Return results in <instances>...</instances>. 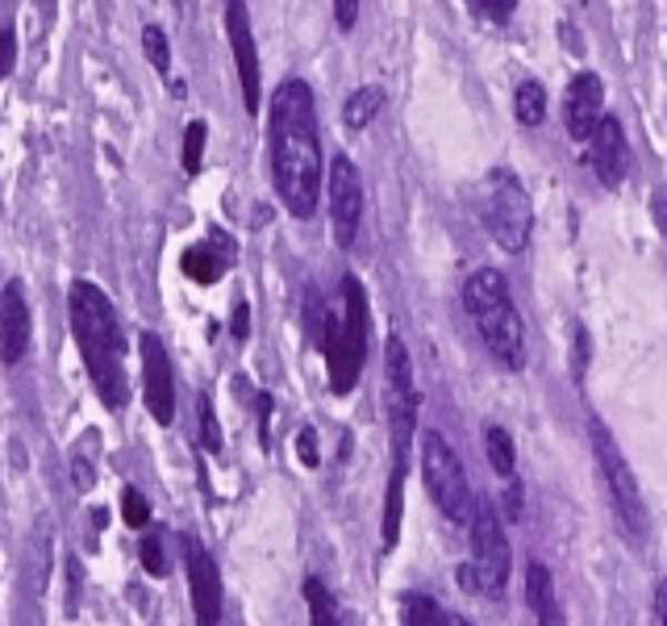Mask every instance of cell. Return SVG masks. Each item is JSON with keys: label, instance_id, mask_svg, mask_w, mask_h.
<instances>
[{"label": "cell", "instance_id": "1", "mask_svg": "<svg viewBox=\"0 0 667 626\" xmlns=\"http://www.w3.org/2000/svg\"><path fill=\"white\" fill-rule=\"evenodd\" d=\"M267 155H272V184L292 218H313L322 196V134L317 109L305 80H284L272 92L267 109Z\"/></svg>", "mask_w": 667, "mask_h": 626}, {"label": "cell", "instance_id": "2", "mask_svg": "<svg viewBox=\"0 0 667 626\" xmlns=\"http://www.w3.org/2000/svg\"><path fill=\"white\" fill-rule=\"evenodd\" d=\"M68 313H71V334H75V347L84 360L88 376L97 397L118 414L130 401V376H125V331H121V317L113 310V301L101 284L92 280H75L68 293Z\"/></svg>", "mask_w": 667, "mask_h": 626}, {"label": "cell", "instance_id": "3", "mask_svg": "<svg viewBox=\"0 0 667 626\" xmlns=\"http://www.w3.org/2000/svg\"><path fill=\"white\" fill-rule=\"evenodd\" d=\"M322 351L330 393L334 397L355 393L363 360H367V293H363L360 276H351V272L338 284V301L322 313Z\"/></svg>", "mask_w": 667, "mask_h": 626}, {"label": "cell", "instance_id": "4", "mask_svg": "<svg viewBox=\"0 0 667 626\" xmlns=\"http://www.w3.org/2000/svg\"><path fill=\"white\" fill-rule=\"evenodd\" d=\"M463 310L476 322L484 347L493 351L496 364L505 367H526V326L522 313L514 310L509 284L496 267H476L463 280Z\"/></svg>", "mask_w": 667, "mask_h": 626}, {"label": "cell", "instance_id": "5", "mask_svg": "<svg viewBox=\"0 0 667 626\" xmlns=\"http://www.w3.org/2000/svg\"><path fill=\"white\" fill-rule=\"evenodd\" d=\"M479 222L484 230L493 234V243L501 251H526L530 243V230H534V205H530V192L522 189V180L505 168L484 175L479 184Z\"/></svg>", "mask_w": 667, "mask_h": 626}, {"label": "cell", "instance_id": "6", "mask_svg": "<svg viewBox=\"0 0 667 626\" xmlns=\"http://www.w3.org/2000/svg\"><path fill=\"white\" fill-rule=\"evenodd\" d=\"M588 435H593V452H597V464H600V476H605V493H609V505H614L617 526H621V535H626V539L638 543L643 539V531H647V514H643V493H638V481H634L626 455H621V447L614 443V435L605 431V422H600V417L588 422Z\"/></svg>", "mask_w": 667, "mask_h": 626}, {"label": "cell", "instance_id": "7", "mask_svg": "<svg viewBox=\"0 0 667 626\" xmlns=\"http://www.w3.org/2000/svg\"><path fill=\"white\" fill-rule=\"evenodd\" d=\"M422 476H426L429 497H434V505L446 514V522H455V526L472 522V514H476V493L467 485V472H463L455 447H451L438 431H426V435H422Z\"/></svg>", "mask_w": 667, "mask_h": 626}, {"label": "cell", "instance_id": "8", "mask_svg": "<svg viewBox=\"0 0 667 626\" xmlns=\"http://www.w3.org/2000/svg\"><path fill=\"white\" fill-rule=\"evenodd\" d=\"M472 568L479 576V593H488V597H501L505 585H509V539H505V531H501V518H496L493 505H479L476 502V514H472Z\"/></svg>", "mask_w": 667, "mask_h": 626}, {"label": "cell", "instance_id": "9", "mask_svg": "<svg viewBox=\"0 0 667 626\" xmlns=\"http://www.w3.org/2000/svg\"><path fill=\"white\" fill-rule=\"evenodd\" d=\"M330 226H334V243L351 246L363 222V175L346 155L330 159Z\"/></svg>", "mask_w": 667, "mask_h": 626}, {"label": "cell", "instance_id": "10", "mask_svg": "<svg viewBox=\"0 0 667 626\" xmlns=\"http://www.w3.org/2000/svg\"><path fill=\"white\" fill-rule=\"evenodd\" d=\"M225 38H230L234 68H239L242 104H246V113H259L263 80H259V51H255V30H251V9H246V0H225Z\"/></svg>", "mask_w": 667, "mask_h": 626}, {"label": "cell", "instance_id": "11", "mask_svg": "<svg viewBox=\"0 0 667 626\" xmlns=\"http://www.w3.org/2000/svg\"><path fill=\"white\" fill-rule=\"evenodd\" d=\"M142 347V397H146V410L159 426H172L175 422V376H172V355L163 347L159 334H142L138 339Z\"/></svg>", "mask_w": 667, "mask_h": 626}, {"label": "cell", "instance_id": "12", "mask_svg": "<svg viewBox=\"0 0 667 626\" xmlns=\"http://www.w3.org/2000/svg\"><path fill=\"white\" fill-rule=\"evenodd\" d=\"M30 343H34V313L26 301V284L9 280L0 289V364L18 367L30 355Z\"/></svg>", "mask_w": 667, "mask_h": 626}, {"label": "cell", "instance_id": "13", "mask_svg": "<svg viewBox=\"0 0 667 626\" xmlns=\"http://www.w3.org/2000/svg\"><path fill=\"white\" fill-rule=\"evenodd\" d=\"M184 573H189L196 623L213 626L222 618V576H218V564L205 552V543H196L192 535H184Z\"/></svg>", "mask_w": 667, "mask_h": 626}, {"label": "cell", "instance_id": "14", "mask_svg": "<svg viewBox=\"0 0 667 626\" xmlns=\"http://www.w3.org/2000/svg\"><path fill=\"white\" fill-rule=\"evenodd\" d=\"M605 118V84L597 71H580L564 92V122L576 142H588Z\"/></svg>", "mask_w": 667, "mask_h": 626}, {"label": "cell", "instance_id": "15", "mask_svg": "<svg viewBox=\"0 0 667 626\" xmlns=\"http://www.w3.org/2000/svg\"><path fill=\"white\" fill-rule=\"evenodd\" d=\"M588 163L605 189H617L626 172H630V147H626V134H621V122L617 118H600L597 134L588 139Z\"/></svg>", "mask_w": 667, "mask_h": 626}, {"label": "cell", "instance_id": "16", "mask_svg": "<svg viewBox=\"0 0 667 626\" xmlns=\"http://www.w3.org/2000/svg\"><path fill=\"white\" fill-rule=\"evenodd\" d=\"M230 255H234V246L225 243L222 234H213V243L189 246L184 260H180V267H184V276L196 280V284H218L225 272V263H230Z\"/></svg>", "mask_w": 667, "mask_h": 626}, {"label": "cell", "instance_id": "17", "mask_svg": "<svg viewBox=\"0 0 667 626\" xmlns=\"http://www.w3.org/2000/svg\"><path fill=\"white\" fill-rule=\"evenodd\" d=\"M526 602H530L534 618L538 623H564V614H559V602H555V585H550V573L538 564V559H530V568H526Z\"/></svg>", "mask_w": 667, "mask_h": 626}, {"label": "cell", "instance_id": "18", "mask_svg": "<svg viewBox=\"0 0 667 626\" xmlns=\"http://www.w3.org/2000/svg\"><path fill=\"white\" fill-rule=\"evenodd\" d=\"M401 518H405V468H393L388 497H384V526H380L384 552H393L396 543H401Z\"/></svg>", "mask_w": 667, "mask_h": 626}, {"label": "cell", "instance_id": "19", "mask_svg": "<svg viewBox=\"0 0 667 626\" xmlns=\"http://www.w3.org/2000/svg\"><path fill=\"white\" fill-rule=\"evenodd\" d=\"M401 623L405 626H443V623H459L455 614H446L434 597L426 593H405V602H401Z\"/></svg>", "mask_w": 667, "mask_h": 626}, {"label": "cell", "instance_id": "20", "mask_svg": "<svg viewBox=\"0 0 667 626\" xmlns=\"http://www.w3.org/2000/svg\"><path fill=\"white\" fill-rule=\"evenodd\" d=\"M380 104H384V92H380L376 84L355 88V92H351V101H346V109H343L346 130H367V125L376 122Z\"/></svg>", "mask_w": 667, "mask_h": 626}, {"label": "cell", "instance_id": "21", "mask_svg": "<svg viewBox=\"0 0 667 626\" xmlns=\"http://www.w3.org/2000/svg\"><path fill=\"white\" fill-rule=\"evenodd\" d=\"M514 113L522 125H543L547 122V92L538 80H522L514 92Z\"/></svg>", "mask_w": 667, "mask_h": 626}, {"label": "cell", "instance_id": "22", "mask_svg": "<svg viewBox=\"0 0 667 626\" xmlns=\"http://www.w3.org/2000/svg\"><path fill=\"white\" fill-rule=\"evenodd\" d=\"M484 452H488V464H493L496 476H514L517 452H514V438H509L505 426H488V431H484Z\"/></svg>", "mask_w": 667, "mask_h": 626}, {"label": "cell", "instance_id": "23", "mask_svg": "<svg viewBox=\"0 0 667 626\" xmlns=\"http://www.w3.org/2000/svg\"><path fill=\"white\" fill-rule=\"evenodd\" d=\"M305 602H309V609H313V623L334 626V618H338L334 609H338V606H334V593L325 589L317 576H305Z\"/></svg>", "mask_w": 667, "mask_h": 626}, {"label": "cell", "instance_id": "24", "mask_svg": "<svg viewBox=\"0 0 667 626\" xmlns=\"http://www.w3.org/2000/svg\"><path fill=\"white\" fill-rule=\"evenodd\" d=\"M196 426H201V447L209 455H222V426H218V414H213L209 397L196 401Z\"/></svg>", "mask_w": 667, "mask_h": 626}, {"label": "cell", "instance_id": "25", "mask_svg": "<svg viewBox=\"0 0 667 626\" xmlns=\"http://www.w3.org/2000/svg\"><path fill=\"white\" fill-rule=\"evenodd\" d=\"M205 142H209V125L189 122V130H184V172L189 175L201 172V163H205Z\"/></svg>", "mask_w": 667, "mask_h": 626}, {"label": "cell", "instance_id": "26", "mask_svg": "<svg viewBox=\"0 0 667 626\" xmlns=\"http://www.w3.org/2000/svg\"><path fill=\"white\" fill-rule=\"evenodd\" d=\"M142 51H146V59H151L154 71H172V47H168V34L159 30V26H146L142 30Z\"/></svg>", "mask_w": 667, "mask_h": 626}, {"label": "cell", "instance_id": "27", "mask_svg": "<svg viewBox=\"0 0 667 626\" xmlns=\"http://www.w3.org/2000/svg\"><path fill=\"white\" fill-rule=\"evenodd\" d=\"M121 518H125V526H134V531H142L151 522V502L134 485L121 488Z\"/></svg>", "mask_w": 667, "mask_h": 626}, {"label": "cell", "instance_id": "28", "mask_svg": "<svg viewBox=\"0 0 667 626\" xmlns=\"http://www.w3.org/2000/svg\"><path fill=\"white\" fill-rule=\"evenodd\" d=\"M138 556H142V568L151 576L168 573V552H163V535H142L138 543Z\"/></svg>", "mask_w": 667, "mask_h": 626}, {"label": "cell", "instance_id": "29", "mask_svg": "<svg viewBox=\"0 0 667 626\" xmlns=\"http://www.w3.org/2000/svg\"><path fill=\"white\" fill-rule=\"evenodd\" d=\"M467 4L476 9L479 18L496 21V26H505V21L514 18V9H517V0H467Z\"/></svg>", "mask_w": 667, "mask_h": 626}, {"label": "cell", "instance_id": "30", "mask_svg": "<svg viewBox=\"0 0 667 626\" xmlns=\"http://www.w3.org/2000/svg\"><path fill=\"white\" fill-rule=\"evenodd\" d=\"M296 460H301L305 468H317V464H322V452H317V431H313V426L296 431Z\"/></svg>", "mask_w": 667, "mask_h": 626}, {"label": "cell", "instance_id": "31", "mask_svg": "<svg viewBox=\"0 0 667 626\" xmlns=\"http://www.w3.org/2000/svg\"><path fill=\"white\" fill-rule=\"evenodd\" d=\"M18 71V38L13 30H0V80H9Z\"/></svg>", "mask_w": 667, "mask_h": 626}, {"label": "cell", "instance_id": "32", "mask_svg": "<svg viewBox=\"0 0 667 626\" xmlns=\"http://www.w3.org/2000/svg\"><path fill=\"white\" fill-rule=\"evenodd\" d=\"M71 485L80 488V493H92V485H97V468H92V460L71 455Z\"/></svg>", "mask_w": 667, "mask_h": 626}, {"label": "cell", "instance_id": "33", "mask_svg": "<svg viewBox=\"0 0 667 626\" xmlns=\"http://www.w3.org/2000/svg\"><path fill=\"white\" fill-rule=\"evenodd\" d=\"M576 347H572V376L580 381L584 372H588V331L584 326H576V339H572Z\"/></svg>", "mask_w": 667, "mask_h": 626}, {"label": "cell", "instance_id": "34", "mask_svg": "<svg viewBox=\"0 0 667 626\" xmlns=\"http://www.w3.org/2000/svg\"><path fill=\"white\" fill-rule=\"evenodd\" d=\"M255 410H259V438H263V447H267V443H272V393H259Z\"/></svg>", "mask_w": 667, "mask_h": 626}, {"label": "cell", "instance_id": "35", "mask_svg": "<svg viewBox=\"0 0 667 626\" xmlns=\"http://www.w3.org/2000/svg\"><path fill=\"white\" fill-rule=\"evenodd\" d=\"M334 21H338V30H355V21H360V0H334Z\"/></svg>", "mask_w": 667, "mask_h": 626}, {"label": "cell", "instance_id": "36", "mask_svg": "<svg viewBox=\"0 0 667 626\" xmlns=\"http://www.w3.org/2000/svg\"><path fill=\"white\" fill-rule=\"evenodd\" d=\"M230 331H234V339H246V334H251V305H246V301H239V305H234V317H230Z\"/></svg>", "mask_w": 667, "mask_h": 626}, {"label": "cell", "instance_id": "37", "mask_svg": "<svg viewBox=\"0 0 667 626\" xmlns=\"http://www.w3.org/2000/svg\"><path fill=\"white\" fill-rule=\"evenodd\" d=\"M650 213H655V226H659V234L667 239V189L655 192V201H650Z\"/></svg>", "mask_w": 667, "mask_h": 626}, {"label": "cell", "instance_id": "38", "mask_svg": "<svg viewBox=\"0 0 667 626\" xmlns=\"http://www.w3.org/2000/svg\"><path fill=\"white\" fill-rule=\"evenodd\" d=\"M505 514H509V518H522V488H517L514 476H509V493H505Z\"/></svg>", "mask_w": 667, "mask_h": 626}, {"label": "cell", "instance_id": "39", "mask_svg": "<svg viewBox=\"0 0 667 626\" xmlns=\"http://www.w3.org/2000/svg\"><path fill=\"white\" fill-rule=\"evenodd\" d=\"M655 623L667 626V580H659V585H655Z\"/></svg>", "mask_w": 667, "mask_h": 626}]
</instances>
